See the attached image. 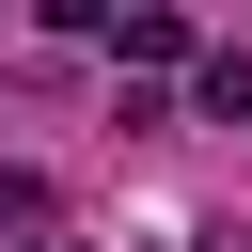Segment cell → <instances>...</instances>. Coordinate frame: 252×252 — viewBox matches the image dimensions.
Instances as JSON below:
<instances>
[{
  "instance_id": "obj_1",
  "label": "cell",
  "mask_w": 252,
  "mask_h": 252,
  "mask_svg": "<svg viewBox=\"0 0 252 252\" xmlns=\"http://www.w3.org/2000/svg\"><path fill=\"white\" fill-rule=\"evenodd\" d=\"M205 110H220V126H252V47H205Z\"/></svg>"
}]
</instances>
